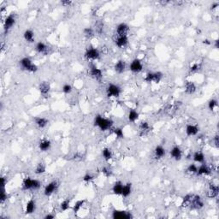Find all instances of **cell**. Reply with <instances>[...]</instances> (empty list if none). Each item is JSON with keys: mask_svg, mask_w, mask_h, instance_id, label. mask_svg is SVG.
Here are the masks:
<instances>
[{"mask_svg": "<svg viewBox=\"0 0 219 219\" xmlns=\"http://www.w3.org/2000/svg\"><path fill=\"white\" fill-rule=\"evenodd\" d=\"M35 49H36V51L39 53H43V54H46L47 50H48L47 46L43 42H39V43H37V45L35 46Z\"/></svg>", "mask_w": 219, "mask_h": 219, "instance_id": "obj_28", "label": "cell"}, {"mask_svg": "<svg viewBox=\"0 0 219 219\" xmlns=\"http://www.w3.org/2000/svg\"><path fill=\"white\" fill-rule=\"evenodd\" d=\"M170 156H171L172 159L176 160V161L181 160V156H182V152H181V148L179 146H174L171 149V151H170Z\"/></svg>", "mask_w": 219, "mask_h": 219, "instance_id": "obj_13", "label": "cell"}, {"mask_svg": "<svg viewBox=\"0 0 219 219\" xmlns=\"http://www.w3.org/2000/svg\"><path fill=\"white\" fill-rule=\"evenodd\" d=\"M55 218V216L52 215V214H47L45 217V219H52Z\"/></svg>", "mask_w": 219, "mask_h": 219, "instance_id": "obj_52", "label": "cell"}, {"mask_svg": "<svg viewBox=\"0 0 219 219\" xmlns=\"http://www.w3.org/2000/svg\"><path fill=\"white\" fill-rule=\"evenodd\" d=\"M50 89H51V86H50V84L48 83L47 81H43V82H41V83L39 84V90L40 92V93L42 95H44V96L47 95L49 93Z\"/></svg>", "mask_w": 219, "mask_h": 219, "instance_id": "obj_16", "label": "cell"}, {"mask_svg": "<svg viewBox=\"0 0 219 219\" xmlns=\"http://www.w3.org/2000/svg\"><path fill=\"white\" fill-rule=\"evenodd\" d=\"M83 33L87 38H92L94 35V31L91 28H84Z\"/></svg>", "mask_w": 219, "mask_h": 219, "instance_id": "obj_35", "label": "cell"}, {"mask_svg": "<svg viewBox=\"0 0 219 219\" xmlns=\"http://www.w3.org/2000/svg\"><path fill=\"white\" fill-rule=\"evenodd\" d=\"M185 92L188 94H193L196 92V86L194 83L191 82V81H188L186 83V87H185Z\"/></svg>", "mask_w": 219, "mask_h": 219, "instance_id": "obj_23", "label": "cell"}, {"mask_svg": "<svg viewBox=\"0 0 219 219\" xmlns=\"http://www.w3.org/2000/svg\"><path fill=\"white\" fill-rule=\"evenodd\" d=\"M90 75L92 77H93L95 80L97 81H101L102 77H103V73H102V70L99 69V68L94 65L93 63H90Z\"/></svg>", "mask_w": 219, "mask_h": 219, "instance_id": "obj_7", "label": "cell"}, {"mask_svg": "<svg viewBox=\"0 0 219 219\" xmlns=\"http://www.w3.org/2000/svg\"><path fill=\"white\" fill-rule=\"evenodd\" d=\"M197 174L200 175H208L211 174V170L206 166L205 164H202L200 165L199 168H198V171H197Z\"/></svg>", "mask_w": 219, "mask_h": 219, "instance_id": "obj_27", "label": "cell"}, {"mask_svg": "<svg viewBox=\"0 0 219 219\" xmlns=\"http://www.w3.org/2000/svg\"><path fill=\"white\" fill-rule=\"evenodd\" d=\"M114 134L116 135V136L117 137V138H119V139H121V138H123V131H122V129H120V128H116V129H114Z\"/></svg>", "mask_w": 219, "mask_h": 219, "instance_id": "obj_40", "label": "cell"}, {"mask_svg": "<svg viewBox=\"0 0 219 219\" xmlns=\"http://www.w3.org/2000/svg\"><path fill=\"white\" fill-rule=\"evenodd\" d=\"M129 43V39L127 35L124 36H117V38L116 39V45H117L119 48H122L125 47Z\"/></svg>", "mask_w": 219, "mask_h": 219, "instance_id": "obj_15", "label": "cell"}, {"mask_svg": "<svg viewBox=\"0 0 219 219\" xmlns=\"http://www.w3.org/2000/svg\"><path fill=\"white\" fill-rule=\"evenodd\" d=\"M194 160L197 163H204V154L200 151H196L194 154Z\"/></svg>", "mask_w": 219, "mask_h": 219, "instance_id": "obj_29", "label": "cell"}, {"mask_svg": "<svg viewBox=\"0 0 219 219\" xmlns=\"http://www.w3.org/2000/svg\"><path fill=\"white\" fill-rule=\"evenodd\" d=\"M187 171L189 173H192V174H196L197 171H198V167L194 164H190L188 169H187Z\"/></svg>", "mask_w": 219, "mask_h": 219, "instance_id": "obj_38", "label": "cell"}, {"mask_svg": "<svg viewBox=\"0 0 219 219\" xmlns=\"http://www.w3.org/2000/svg\"><path fill=\"white\" fill-rule=\"evenodd\" d=\"M218 106V101L216 99H211L208 103V107L211 111H213L215 109V107Z\"/></svg>", "mask_w": 219, "mask_h": 219, "instance_id": "obj_41", "label": "cell"}, {"mask_svg": "<svg viewBox=\"0 0 219 219\" xmlns=\"http://www.w3.org/2000/svg\"><path fill=\"white\" fill-rule=\"evenodd\" d=\"M35 174L37 175H41L43 174V173H45V166L44 164H42V163H39L37 164V166H36V169H35Z\"/></svg>", "mask_w": 219, "mask_h": 219, "instance_id": "obj_33", "label": "cell"}, {"mask_svg": "<svg viewBox=\"0 0 219 219\" xmlns=\"http://www.w3.org/2000/svg\"><path fill=\"white\" fill-rule=\"evenodd\" d=\"M204 44H206V45H211V42L208 40V39H206V40H204V42H203Z\"/></svg>", "mask_w": 219, "mask_h": 219, "instance_id": "obj_55", "label": "cell"}, {"mask_svg": "<svg viewBox=\"0 0 219 219\" xmlns=\"http://www.w3.org/2000/svg\"><path fill=\"white\" fill-rule=\"evenodd\" d=\"M41 183L38 180L31 179L29 177L24 179L23 183V190H37L40 188Z\"/></svg>", "mask_w": 219, "mask_h": 219, "instance_id": "obj_2", "label": "cell"}, {"mask_svg": "<svg viewBox=\"0 0 219 219\" xmlns=\"http://www.w3.org/2000/svg\"><path fill=\"white\" fill-rule=\"evenodd\" d=\"M86 202V200L85 199H82V200H79V201H77L76 203V204L74 205V207H73V211L75 213H77V212L80 211V209L82 207V205L84 204V203Z\"/></svg>", "mask_w": 219, "mask_h": 219, "instance_id": "obj_34", "label": "cell"}, {"mask_svg": "<svg viewBox=\"0 0 219 219\" xmlns=\"http://www.w3.org/2000/svg\"><path fill=\"white\" fill-rule=\"evenodd\" d=\"M153 78H154V73H147L146 76L145 77V81L148 83L150 82H152L153 81Z\"/></svg>", "mask_w": 219, "mask_h": 219, "instance_id": "obj_43", "label": "cell"}, {"mask_svg": "<svg viewBox=\"0 0 219 219\" xmlns=\"http://www.w3.org/2000/svg\"><path fill=\"white\" fill-rule=\"evenodd\" d=\"M149 129H150V126H149V124H148L147 122H140V131L146 132V131L149 130Z\"/></svg>", "mask_w": 219, "mask_h": 219, "instance_id": "obj_37", "label": "cell"}, {"mask_svg": "<svg viewBox=\"0 0 219 219\" xmlns=\"http://www.w3.org/2000/svg\"><path fill=\"white\" fill-rule=\"evenodd\" d=\"M6 199H7V194L5 193L4 188H3L2 189V192H1V202L4 203L6 200Z\"/></svg>", "mask_w": 219, "mask_h": 219, "instance_id": "obj_45", "label": "cell"}, {"mask_svg": "<svg viewBox=\"0 0 219 219\" xmlns=\"http://www.w3.org/2000/svg\"><path fill=\"white\" fill-rule=\"evenodd\" d=\"M129 28L126 23H121L116 27V35L117 36H124L129 33Z\"/></svg>", "mask_w": 219, "mask_h": 219, "instance_id": "obj_12", "label": "cell"}, {"mask_svg": "<svg viewBox=\"0 0 219 219\" xmlns=\"http://www.w3.org/2000/svg\"><path fill=\"white\" fill-rule=\"evenodd\" d=\"M15 23V15H13V14H10L9 15H8L7 17H6V19H5V21H4V28L5 33L8 32V31L9 30L14 26Z\"/></svg>", "mask_w": 219, "mask_h": 219, "instance_id": "obj_10", "label": "cell"}, {"mask_svg": "<svg viewBox=\"0 0 219 219\" xmlns=\"http://www.w3.org/2000/svg\"><path fill=\"white\" fill-rule=\"evenodd\" d=\"M191 197L192 195L191 194H188V195H186V196L183 198V200H182V205H184V204H189V201H190V199H191Z\"/></svg>", "mask_w": 219, "mask_h": 219, "instance_id": "obj_44", "label": "cell"}, {"mask_svg": "<svg viewBox=\"0 0 219 219\" xmlns=\"http://www.w3.org/2000/svg\"><path fill=\"white\" fill-rule=\"evenodd\" d=\"M154 154L156 159H162L165 156V149L162 146H157L154 150Z\"/></svg>", "mask_w": 219, "mask_h": 219, "instance_id": "obj_18", "label": "cell"}, {"mask_svg": "<svg viewBox=\"0 0 219 219\" xmlns=\"http://www.w3.org/2000/svg\"><path fill=\"white\" fill-rule=\"evenodd\" d=\"M102 155H103L104 159H105V160H110V159L112 158V151H111V149L105 147V148H104L102 150Z\"/></svg>", "mask_w": 219, "mask_h": 219, "instance_id": "obj_31", "label": "cell"}, {"mask_svg": "<svg viewBox=\"0 0 219 219\" xmlns=\"http://www.w3.org/2000/svg\"><path fill=\"white\" fill-rule=\"evenodd\" d=\"M34 121H35L36 125L38 126L39 128H40V129H44L45 127H46V125L48 124V120L44 118V117H36L34 119Z\"/></svg>", "mask_w": 219, "mask_h": 219, "instance_id": "obj_26", "label": "cell"}, {"mask_svg": "<svg viewBox=\"0 0 219 219\" xmlns=\"http://www.w3.org/2000/svg\"><path fill=\"white\" fill-rule=\"evenodd\" d=\"M100 53L98 52V49L93 48V47H89L87 49L85 52V57L87 60H97L99 58Z\"/></svg>", "mask_w": 219, "mask_h": 219, "instance_id": "obj_5", "label": "cell"}, {"mask_svg": "<svg viewBox=\"0 0 219 219\" xmlns=\"http://www.w3.org/2000/svg\"><path fill=\"white\" fill-rule=\"evenodd\" d=\"M52 143L50 140H43L39 144V148L41 151H47L51 148Z\"/></svg>", "mask_w": 219, "mask_h": 219, "instance_id": "obj_25", "label": "cell"}, {"mask_svg": "<svg viewBox=\"0 0 219 219\" xmlns=\"http://www.w3.org/2000/svg\"><path fill=\"white\" fill-rule=\"evenodd\" d=\"M189 204L193 209H201L204 206V203L201 199V198L199 195H192Z\"/></svg>", "mask_w": 219, "mask_h": 219, "instance_id": "obj_6", "label": "cell"}, {"mask_svg": "<svg viewBox=\"0 0 219 219\" xmlns=\"http://www.w3.org/2000/svg\"><path fill=\"white\" fill-rule=\"evenodd\" d=\"M213 142H214V145L217 148L219 147V141H218V135H216L213 139Z\"/></svg>", "mask_w": 219, "mask_h": 219, "instance_id": "obj_49", "label": "cell"}, {"mask_svg": "<svg viewBox=\"0 0 219 219\" xmlns=\"http://www.w3.org/2000/svg\"><path fill=\"white\" fill-rule=\"evenodd\" d=\"M62 90H63V92L65 94H68V93H70V92H72V87H71L69 84H65V85H63Z\"/></svg>", "mask_w": 219, "mask_h": 219, "instance_id": "obj_42", "label": "cell"}, {"mask_svg": "<svg viewBox=\"0 0 219 219\" xmlns=\"http://www.w3.org/2000/svg\"><path fill=\"white\" fill-rule=\"evenodd\" d=\"M199 64H197V63H194V65H192L190 68H189V70H190V72L191 73H194V72H196L199 70Z\"/></svg>", "mask_w": 219, "mask_h": 219, "instance_id": "obj_46", "label": "cell"}, {"mask_svg": "<svg viewBox=\"0 0 219 219\" xmlns=\"http://www.w3.org/2000/svg\"><path fill=\"white\" fill-rule=\"evenodd\" d=\"M94 125L98 127L100 130L106 131V130L110 129L112 127L113 122L110 120V119H106V118L101 116H97L95 117V120H94Z\"/></svg>", "mask_w": 219, "mask_h": 219, "instance_id": "obj_1", "label": "cell"}, {"mask_svg": "<svg viewBox=\"0 0 219 219\" xmlns=\"http://www.w3.org/2000/svg\"><path fill=\"white\" fill-rule=\"evenodd\" d=\"M214 45H215V48H217V49H218V48H219V41H218V39H216V40H215V43H214Z\"/></svg>", "mask_w": 219, "mask_h": 219, "instance_id": "obj_54", "label": "cell"}, {"mask_svg": "<svg viewBox=\"0 0 219 219\" xmlns=\"http://www.w3.org/2000/svg\"><path fill=\"white\" fill-rule=\"evenodd\" d=\"M162 78H163V74L161 72H156V73H154L153 81L156 82V83H159V82H160V81L162 80Z\"/></svg>", "mask_w": 219, "mask_h": 219, "instance_id": "obj_39", "label": "cell"}, {"mask_svg": "<svg viewBox=\"0 0 219 219\" xmlns=\"http://www.w3.org/2000/svg\"><path fill=\"white\" fill-rule=\"evenodd\" d=\"M102 172L106 176H110V175H111V170H110L109 168H107V167H105V168H103V169H102Z\"/></svg>", "mask_w": 219, "mask_h": 219, "instance_id": "obj_47", "label": "cell"}, {"mask_svg": "<svg viewBox=\"0 0 219 219\" xmlns=\"http://www.w3.org/2000/svg\"><path fill=\"white\" fill-rule=\"evenodd\" d=\"M132 192V184L131 183H127L126 185H123L122 191V196L123 198H127L131 194Z\"/></svg>", "mask_w": 219, "mask_h": 219, "instance_id": "obj_21", "label": "cell"}, {"mask_svg": "<svg viewBox=\"0 0 219 219\" xmlns=\"http://www.w3.org/2000/svg\"><path fill=\"white\" fill-rule=\"evenodd\" d=\"M69 204H70V200H69V199H65V200H63L60 204L61 210H62L63 212L67 211L68 208H69Z\"/></svg>", "mask_w": 219, "mask_h": 219, "instance_id": "obj_36", "label": "cell"}, {"mask_svg": "<svg viewBox=\"0 0 219 219\" xmlns=\"http://www.w3.org/2000/svg\"><path fill=\"white\" fill-rule=\"evenodd\" d=\"M122 188H123V184L122 183V181H116L114 184L113 188H112V191L116 195H121L122 191Z\"/></svg>", "mask_w": 219, "mask_h": 219, "instance_id": "obj_22", "label": "cell"}, {"mask_svg": "<svg viewBox=\"0 0 219 219\" xmlns=\"http://www.w3.org/2000/svg\"><path fill=\"white\" fill-rule=\"evenodd\" d=\"M219 188L218 186L214 185V184H211L210 188H209V192H208V197L210 198H216L218 195Z\"/></svg>", "mask_w": 219, "mask_h": 219, "instance_id": "obj_20", "label": "cell"}, {"mask_svg": "<svg viewBox=\"0 0 219 219\" xmlns=\"http://www.w3.org/2000/svg\"><path fill=\"white\" fill-rule=\"evenodd\" d=\"M6 184V179L4 177L1 178V185H2V188H4V186Z\"/></svg>", "mask_w": 219, "mask_h": 219, "instance_id": "obj_51", "label": "cell"}, {"mask_svg": "<svg viewBox=\"0 0 219 219\" xmlns=\"http://www.w3.org/2000/svg\"><path fill=\"white\" fill-rule=\"evenodd\" d=\"M20 65L22 66L23 69L28 70L29 72L34 73L38 70V67L35 64H33L30 58L28 57H23V59L20 61Z\"/></svg>", "mask_w": 219, "mask_h": 219, "instance_id": "obj_3", "label": "cell"}, {"mask_svg": "<svg viewBox=\"0 0 219 219\" xmlns=\"http://www.w3.org/2000/svg\"><path fill=\"white\" fill-rule=\"evenodd\" d=\"M121 92V88L117 85H115V84H110L106 88V94H107L108 97L117 98V97L120 96Z\"/></svg>", "mask_w": 219, "mask_h": 219, "instance_id": "obj_4", "label": "cell"}, {"mask_svg": "<svg viewBox=\"0 0 219 219\" xmlns=\"http://www.w3.org/2000/svg\"><path fill=\"white\" fill-rule=\"evenodd\" d=\"M61 4H62L63 5H64V6H68L69 4H72V2H71V1H68V0H63V1L61 2Z\"/></svg>", "mask_w": 219, "mask_h": 219, "instance_id": "obj_50", "label": "cell"}, {"mask_svg": "<svg viewBox=\"0 0 219 219\" xmlns=\"http://www.w3.org/2000/svg\"><path fill=\"white\" fill-rule=\"evenodd\" d=\"M138 118H139V113L135 110H131L129 113V121L130 122H135Z\"/></svg>", "mask_w": 219, "mask_h": 219, "instance_id": "obj_30", "label": "cell"}, {"mask_svg": "<svg viewBox=\"0 0 219 219\" xmlns=\"http://www.w3.org/2000/svg\"><path fill=\"white\" fill-rule=\"evenodd\" d=\"M129 68L134 73H139L143 69V65H142V63H141V62H140V59L135 58V59H134L131 62Z\"/></svg>", "mask_w": 219, "mask_h": 219, "instance_id": "obj_8", "label": "cell"}, {"mask_svg": "<svg viewBox=\"0 0 219 219\" xmlns=\"http://www.w3.org/2000/svg\"><path fill=\"white\" fill-rule=\"evenodd\" d=\"M57 182L52 181L48 185H46L45 190H44V194H45V196H50L57 190Z\"/></svg>", "mask_w": 219, "mask_h": 219, "instance_id": "obj_11", "label": "cell"}, {"mask_svg": "<svg viewBox=\"0 0 219 219\" xmlns=\"http://www.w3.org/2000/svg\"><path fill=\"white\" fill-rule=\"evenodd\" d=\"M36 209V204H35V201L33 199H30L26 205V211L25 212L27 214H32L33 212L35 211Z\"/></svg>", "mask_w": 219, "mask_h": 219, "instance_id": "obj_19", "label": "cell"}, {"mask_svg": "<svg viewBox=\"0 0 219 219\" xmlns=\"http://www.w3.org/2000/svg\"><path fill=\"white\" fill-rule=\"evenodd\" d=\"M199 131V128L195 125H193V124H188L186 127V134L188 136L196 135H198Z\"/></svg>", "mask_w": 219, "mask_h": 219, "instance_id": "obj_14", "label": "cell"}, {"mask_svg": "<svg viewBox=\"0 0 219 219\" xmlns=\"http://www.w3.org/2000/svg\"><path fill=\"white\" fill-rule=\"evenodd\" d=\"M112 218L114 219H130L133 218L130 212L124 211H114L112 213Z\"/></svg>", "mask_w": 219, "mask_h": 219, "instance_id": "obj_9", "label": "cell"}, {"mask_svg": "<svg viewBox=\"0 0 219 219\" xmlns=\"http://www.w3.org/2000/svg\"><path fill=\"white\" fill-rule=\"evenodd\" d=\"M95 31H96V33H98V34H102V33L104 31V23L101 21H98L95 23Z\"/></svg>", "mask_w": 219, "mask_h": 219, "instance_id": "obj_32", "label": "cell"}, {"mask_svg": "<svg viewBox=\"0 0 219 219\" xmlns=\"http://www.w3.org/2000/svg\"><path fill=\"white\" fill-rule=\"evenodd\" d=\"M23 37L25 39L26 41L29 42V43H32L34 41V34H33V32L32 30H26L23 33Z\"/></svg>", "mask_w": 219, "mask_h": 219, "instance_id": "obj_24", "label": "cell"}, {"mask_svg": "<svg viewBox=\"0 0 219 219\" xmlns=\"http://www.w3.org/2000/svg\"><path fill=\"white\" fill-rule=\"evenodd\" d=\"M219 6L218 3H214L213 4H212V9H216V8H218Z\"/></svg>", "mask_w": 219, "mask_h": 219, "instance_id": "obj_53", "label": "cell"}, {"mask_svg": "<svg viewBox=\"0 0 219 219\" xmlns=\"http://www.w3.org/2000/svg\"><path fill=\"white\" fill-rule=\"evenodd\" d=\"M93 179V176L92 175H91L89 174H87L86 175H84L83 177V181H92Z\"/></svg>", "mask_w": 219, "mask_h": 219, "instance_id": "obj_48", "label": "cell"}, {"mask_svg": "<svg viewBox=\"0 0 219 219\" xmlns=\"http://www.w3.org/2000/svg\"><path fill=\"white\" fill-rule=\"evenodd\" d=\"M115 70L116 72H117L118 74H122L125 71L126 68V63L123 60H119L116 64H115Z\"/></svg>", "mask_w": 219, "mask_h": 219, "instance_id": "obj_17", "label": "cell"}]
</instances>
